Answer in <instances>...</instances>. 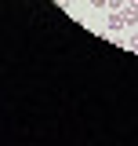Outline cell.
I'll list each match as a JSON object with an SVG mask.
<instances>
[{
  "label": "cell",
  "mask_w": 138,
  "mask_h": 146,
  "mask_svg": "<svg viewBox=\"0 0 138 146\" xmlns=\"http://www.w3.org/2000/svg\"><path fill=\"white\" fill-rule=\"evenodd\" d=\"M138 11H131V7H116L113 15H109V29H127L131 22H135Z\"/></svg>",
  "instance_id": "cell-1"
},
{
  "label": "cell",
  "mask_w": 138,
  "mask_h": 146,
  "mask_svg": "<svg viewBox=\"0 0 138 146\" xmlns=\"http://www.w3.org/2000/svg\"><path fill=\"white\" fill-rule=\"evenodd\" d=\"M127 48H135V51H138V33L131 36V40H127Z\"/></svg>",
  "instance_id": "cell-2"
},
{
  "label": "cell",
  "mask_w": 138,
  "mask_h": 146,
  "mask_svg": "<svg viewBox=\"0 0 138 146\" xmlns=\"http://www.w3.org/2000/svg\"><path fill=\"white\" fill-rule=\"evenodd\" d=\"M127 7H131V11H138V0H127Z\"/></svg>",
  "instance_id": "cell-3"
}]
</instances>
